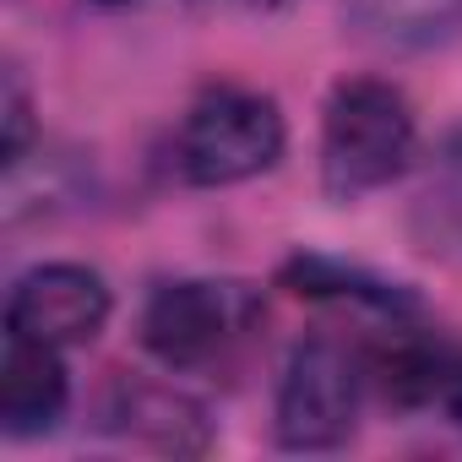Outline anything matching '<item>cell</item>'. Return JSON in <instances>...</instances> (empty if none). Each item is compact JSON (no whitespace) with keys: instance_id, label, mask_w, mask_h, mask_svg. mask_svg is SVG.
Instances as JSON below:
<instances>
[{"instance_id":"obj_1","label":"cell","mask_w":462,"mask_h":462,"mask_svg":"<svg viewBox=\"0 0 462 462\" xmlns=\"http://www.w3.org/2000/svg\"><path fill=\"white\" fill-rule=\"evenodd\" d=\"M413 158V109L392 82L359 77L327 98L321 120V180L337 201L392 185Z\"/></svg>"},{"instance_id":"obj_2","label":"cell","mask_w":462,"mask_h":462,"mask_svg":"<svg viewBox=\"0 0 462 462\" xmlns=\"http://www.w3.org/2000/svg\"><path fill=\"white\" fill-rule=\"evenodd\" d=\"M283 115L267 93L217 88L190 104L174 158L190 185H240L283 158Z\"/></svg>"},{"instance_id":"obj_3","label":"cell","mask_w":462,"mask_h":462,"mask_svg":"<svg viewBox=\"0 0 462 462\" xmlns=\"http://www.w3.org/2000/svg\"><path fill=\"white\" fill-rule=\"evenodd\" d=\"M370 365L337 337H305L278 386V440L289 451H332L354 435Z\"/></svg>"},{"instance_id":"obj_4","label":"cell","mask_w":462,"mask_h":462,"mask_svg":"<svg viewBox=\"0 0 462 462\" xmlns=\"http://www.w3.org/2000/svg\"><path fill=\"white\" fill-rule=\"evenodd\" d=\"M256 321V300L240 283H163L142 310V348L169 370L217 365Z\"/></svg>"},{"instance_id":"obj_5","label":"cell","mask_w":462,"mask_h":462,"mask_svg":"<svg viewBox=\"0 0 462 462\" xmlns=\"http://www.w3.org/2000/svg\"><path fill=\"white\" fill-rule=\"evenodd\" d=\"M104 321H109V289L93 267L77 262H50L23 273L6 300V337H28L50 348L93 343Z\"/></svg>"},{"instance_id":"obj_6","label":"cell","mask_w":462,"mask_h":462,"mask_svg":"<svg viewBox=\"0 0 462 462\" xmlns=\"http://www.w3.org/2000/svg\"><path fill=\"white\" fill-rule=\"evenodd\" d=\"M109 435H125L136 446L169 451V457H196L207 451V413L196 397H185L169 381H147V375H115V386L104 392L98 408Z\"/></svg>"},{"instance_id":"obj_7","label":"cell","mask_w":462,"mask_h":462,"mask_svg":"<svg viewBox=\"0 0 462 462\" xmlns=\"http://www.w3.org/2000/svg\"><path fill=\"white\" fill-rule=\"evenodd\" d=\"M66 402H71V381L60 348L6 337V354H0V430L12 440L50 435L66 419Z\"/></svg>"},{"instance_id":"obj_8","label":"cell","mask_w":462,"mask_h":462,"mask_svg":"<svg viewBox=\"0 0 462 462\" xmlns=\"http://www.w3.org/2000/svg\"><path fill=\"white\" fill-rule=\"evenodd\" d=\"M359 39L386 50H430L462 33V0H348Z\"/></svg>"},{"instance_id":"obj_9","label":"cell","mask_w":462,"mask_h":462,"mask_svg":"<svg viewBox=\"0 0 462 462\" xmlns=\"http://www.w3.org/2000/svg\"><path fill=\"white\" fill-rule=\"evenodd\" d=\"M446 354L435 348V343H424V337H397L392 348H381L375 359H370V381L392 397V402H424V397H435V386H446Z\"/></svg>"},{"instance_id":"obj_10","label":"cell","mask_w":462,"mask_h":462,"mask_svg":"<svg viewBox=\"0 0 462 462\" xmlns=\"http://www.w3.org/2000/svg\"><path fill=\"white\" fill-rule=\"evenodd\" d=\"M294 283V294H310V300H359V305H375V310H408L413 300L397 289V283H381V278H365V273H348L337 262H289L283 273Z\"/></svg>"},{"instance_id":"obj_11","label":"cell","mask_w":462,"mask_h":462,"mask_svg":"<svg viewBox=\"0 0 462 462\" xmlns=\"http://www.w3.org/2000/svg\"><path fill=\"white\" fill-rule=\"evenodd\" d=\"M0 115H6V169H23V152L33 142V104H28V88L17 71H6V93H0Z\"/></svg>"},{"instance_id":"obj_12","label":"cell","mask_w":462,"mask_h":462,"mask_svg":"<svg viewBox=\"0 0 462 462\" xmlns=\"http://www.w3.org/2000/svg\"><path fill=\"white\" fill-rule=\"evenodd\" d=\"M440 392H446V413H451V424L462 430V359L446 370V386H440Z\"/></svg>"},{"instance_id":"obj_13","label":"cell","mask_w":462,"mask_h":462,"mask_svg":"<svg viewBox=\"0 0 462 462\" xmlns=\"http://www.w3.org/2000/svg\"><path fill=\"white\" fill-rule=\"evenodd\" d=\"M240 6H251V12H283V6H294V0H240Z\"/></svg>"},{"instance_id":"obj_14","label":"cell","mask_w":462,"mask_h":462,"mask_svg":"<svg viewBox=\"0 0 462 462\" xmlns=\"http://www.w3.org/2000/svg\"><path fill=\"white\" fill-rule=\"evenodd\" d=\"M93 6H131V0H93Z\"/></svg>"}]
</instances>
